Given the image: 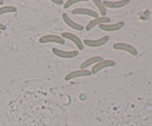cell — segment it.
Returning <instances> with one entry per match:
<instances>
[{
	"label": "cell",
	"mask_w": 152,
	"mask_h": 126,
	"mask_svg": "<svg viewBox=\"0 0 152 126\" xmlns=\"http://www.w3.org/2000/svg\"><path fill=\"white\" fill-rule=\"evenodd\" d=\"M52 53L57 57L62 58V59H73L77 57L79 55V51L77 50H63L57 47H53Z\"/></svg>",
	"instance_id": "1"
},
{
	"label": "cell",
	"mask_w": 152,
	"mask_h": 126,
	"mask_svg": "<svg viewBox=\"0 0 152 126\" xmlns=\"http://www.w3.org/2000/svg\"><path fill=\"white\" fill-rule=\"evenodd\" d=\"M110 39V36L108 35L103 36L102 37L96 39H86L83 40V44L85 45L90 47H97L104 45L106 44Z\"/></svg>",
	"instance_id": "2"
},
{
	"label": "cell",
	"mask_w": 152,
	"mask_h": 126,
	"mask_svg": "<svg viewBox=\"0 0 152 126\" xmlns=\"http://www.w3.org/2000/svg\"><path fill=\"white\" fill-rule=\"evenodd\" d=\"M39 42L41 44L45 43H57V44L63 45L65 44V39H64L62 36L53 34H48V35L42 36L39 39Z\"/></svg>",
	"instance_id": "3"
},
{
	"label": "cell",
	"mask_w": 152,
	"mask_h": 126,
	"mask_svg": "<svg viewBox=\"0 0 152 126\" xmlns=\"http://www.w3.org/2000/svg\"><path fill=\"white\" fill-rule=\"evenodd\" d=\"M113 48L114 50H123L129 53V54L132 55L134 56H137L138 51L133 45L130 44H128L126 42H116L113 44Z\"/></svg>",
	"instance_id": "4"
},
{
	"label": "cell",
	"mask_w": 152,
	"mask_h": 126,
	"mask_svg": "<svg viewBox=\"0 0 152 126\" xmlns=\"http://www.w3.org/2000/svg\"><path fill=\"white\" fill-rule=\"evenodd\" d=\"M116 65L115 61L112 60V59H105V60H102L101 62H98V63L95 64L91 68V72L92 75L97 74L99 71L102 69H105L107 68H111V67H114Z\"/></svg>",
	"instance_id": "5"
},
{
	"label": "cell",
	"mask_w": 152,
	"mask_h": 126,
	"mask_svg": "<svg viewBox=\"0 0 152 126\" xmlns=\"http://www.w3.org/2000/svg\"><path fill=\"white\" fill-rule=\"evenodd\" d=\"M111 22V18L108 17V16H99V17L96 18V19H94L92 20H91L87 24L85 29L87 31H89L93 29L94 27L97 26V25L99 26V25H102V24H110Z\"/></svg>",
	"instance_id": "6"
},
{
	"label": "cell",
	"mask_w": 152,
	"mask_h": 126,
	"mask_svg": "<svg viewBox=\"0 0 152 126\" xmlns=\"http://www.w3.org/2000/svg\"><path fill=\"white\" fill-rule=\"evenodd\" d=\"M61 36L64 39H68L74 42L77 47L78 48L79 50H83L84 49V44L83 42L80 39L79 36L75 35L74 34L70 32H63L61 35Z\"/></svg>",
	"instance_id": "7"
},
{
	"label": "cell",
	"mask_w": 152,
	"mask_h": 126,
	"mask_svg": "<svg viewBox=\"0 0 152 126\" xmlns=\"http://www.w3.org/2000/svg\"><path fill=\"white\" fill-rule=\"evenodd\" d=\"M72 14L74 15H82V16H88L90 17L96 19L99 17V13L95 10L90 8H86V7H77L71 11Z\"/></svg>",
	"instance_id": "8"
},
{
	"label": "cell",
	"mask_w": 152,
	"mask_h": 126,
	"mask_svg": "<svg viewBox=\"0 0 152 126\" xmlns=\"http://www.w3.org/2000/svg\"><path fill=\"white\" fill-rule=\"evenodd\" d=\"M91 71L88 69L85 70H77V71H71V72L68 73L67 75H65V81H70L74 79L79 78V77H83V76H91Z\"/></svg>",
	"instance_id": "9"
},
{
	"label": "cell",
	"mask_w": 152,
	"mask_h": 126,
	"mask_svg": "<svg viewBox=\"0 0 152 126\" xmlns=\"http://www.w3.org/2000/svg\"><path fill=\"white\" fill-rule=\"evenodd\" d=\"M125 26V22L123 21H119L116 23L113 24H102L99 25V29L106 32H114L119 31Z\"/></svg>",
	"instance_id": "10"
},
{
	"label": "cell",
	"mask_w": 152,
	"mask_h": 126,
	"mask_svg": "<svg viewBox=\"0 0 152 126\" xmlns=\"http://www.w3.org/2000/svg\"><path fill=\"white\" fill-rule=\"evenodd\" d=\"M62 19L63 20V22L68 25L69 28H72V29L75 30L77 31H83L85 29V27L83 25H80V24L77 23V22H74L73 19H71L70 18V16H68V13H63L62 14Z\"/></svg>",
	"instance_id": "11"
},
{
	"label": "cell",
	"mask_w": 152,
	"mask_h": 126,
	"mask_svg": "<svg viewBox=\"0 0 152 126\" xmlns=\"http://www.w3.org/2000/svg\"><path fill=\"white\" fill-rule=\"evenodd\" d=\"M105 7L111 9H118L125 7L129 3V0H118V1H102Z\"/></svg>",
	"instance_id": "12"
},
{
	"label": "cell",
	"mask_w": 152,
	"mask_h": 126,
	"mask_svg": "<svg viewBox=\"0 0 152 126\" xmlns=\"http://www.w3.org/2000/svg\"><path fill=\"white\" fill-rule=\"evenodd\" d=\"M103 60V57L100 56H92V57L88 58L86 60H85L83 63L80 65V69L81 70H85L87 68H88L89 66L92 65H95V64L98 63V62H101V61Z\"/></svg>",
	"instance_id": "13"
},
{
	"label": "cell",
	"mask_w": 152,
	"mask_h": 126,
	"mask_svg": "<svg viewBox=\"0 0 152 126\" xmlns=\"http://www.w3.org/2000/svg\"><path fill=\"white\" fill-rule=\"evenodd\" d=\"M17 9L15 6L13 5H5L0 7V16L6 13H16Z\"/></svg>",
	"instance_id": "14"
},
{
	"label": "cell",
	"mask_w": 152,
	"mask_h": 126,
	"mask_svg": "<svg viewBox=\"0 0 152 126\" xmlns=\"http://www.w3.org/2000/svg\"><path fill=\"white\" fill-rule=\"evenodd\" d=\"M93 2L94 3L95 5L97 7V8L99 9V13L102 16H106L107 14V10L106 7L104 6L102 1L101 0H93Z\"/></svg>",
	"instance_id": "15"
},
{
	"label": "cell",
	"mask_w": 152,
	"mask_h": 126,
	"mask_svg": "<svg viewBox=\"0 0 152 126\" xmlns=\"http://www.w3.org/2000/svg\"><path fill=\"white\" fill-rule=\"evenodd\" d=\"M83 1H88V0H68V1L64 3L63 7L65 9H68L72 5H74V4H76V3L83 2Z\"/></svg>",
	"instance_id": "16"
},
{
	"label": "cell",
	"mask_w": 152,
	"mask_h": 126,
	"mask_svg": "<svg viewBox=\"0 0 152 126\" xmlns=\"http://www.w3.org/2000/svg\"><path fill=\"white\" fill-rule=\"evenodd\" d=\"M52 2L54 3L56 5H63L64 3H65L62 0H52Z\"/></svg>",
	"instance_id": "17"
},
{
	"label": "cell",
	"mask_w": 152,
	"mask_h": 126,
	"mask_svg": "<svg viewBox=\"0 0 152 126\" xmlns=\"http://www.w3.org/2000/svg\"><path fill=\"white\" fill-rule=\"evenodd\" d=\"M6 29H7V28H6L5 25L4 24L0 23V31H5Z\"/></svg>",
	"instance_id": "18"
},
{
	"label": "cell",
	"mask_w": 152,
	"mask_h": 126,
	"mask_svg": "<svg viewBox=\"0 0 152 126\" xmlns=\"http://www.w3.org/2000/svg\"><path fill=\"white\" fill-rule=\"evenodd\" d=\"M4 3V1H3V0H0V5H2Z\"/></svg>",
	"instance_id": "19"
}]
</instances>
